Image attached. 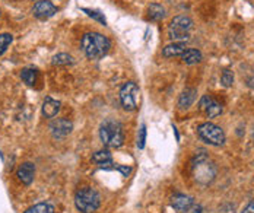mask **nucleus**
Segmentation results:
<instances>
[{
    "label": "nucleus",
    "instance_id": "obj_6",
    "mask_svg": "<svg viewBox=\"0 0 254 213\" xmlns=\"http://www.w3.org/2000/svg\"><path fill=\"white\" fill-rule=\"evenodd\" d=\"M120 103L127 111L137 109L140 103V91L134 82H127L120 89Z\"/></svg>",
    "mask_w": 254,
    "mask_h": 213
},
{
    "label": "nucleus",
    "instance_id": "obj_7",
    "mask_svg": "<svg viewBox=\"0 0 254 213\" xmlns=\"http://www.w3.org/2000/svg\"><path fill=\"white\" fill-rule=\"evenodd\" d=\"M197 133L206 143L213 146H221L225 143V133L224 130L213 124V123H203L197 127Z\"/></svg>",
    "mask_w": 254,
    "mask_h": 213
},
{
    "label": "nucleus",
    "instance_id": "obj_4",
    "mask_svg": "<svg viewBox=\"0 0 254 213\" xmlns=\"http://www.w3.org/2000/svg\"><path fill=\"white\" fill-rule=\"evenodd\" d=\"M101 205V196L92 187H83L76 191L75 206L80 213H94Z\"/></svg>",
    "mask_w": 254,
    "mask_h": 213
},
{
    "label": "nucleus",
    "instance_id": "obj_27",
    "mask_svg": "<svg viewBox=\"0 0 254 213\" xmlns=\"http://www.w3.org/2000/svg\"><path fill=\"white\" fill-rule=\"evenodd\" d=\"M241 213H254V200L253 202H250V203L244 208V211Z\"/></svg>",
    "mask_w": 254,
    "mask_h": 213
},
{
    "label": "nucleus",
    "instance_id": "obj_17",
    "mask_svg": "<svg viewBox=\"0 0 254 213\" xmlns=\"http://www.w3.org/2000/svg\"><path fill=\"white\" fill-rule=\"evenodd\" d=\"M181 58L187 64H196L202 60V53L196 49H187L184 53L181 54Z\"/></svg>",
    "mask_w": 254,
    "mask_h": 213
},
{
    "label": "nucleus",
    "instance_id": "obj_19",
    "mask_svg": "<svg viewBox=\"0 0 254 213\" xmlns=\"http://www.w3.org/2000/svg\"><path fill=\"white\" fill-rule=\"evenodd\" d=\"M37 69H34V67H25L22 72H21V78L22 80L25 82L28 86H34L35 85V82H37Z\"/></svg>",
    "mask_w": 254,
    "mask_h": 213
},
{
    "label": "nucleus",
    "instance_id": "obj_21",
    "mask_svg": "<svg viewBox=\"0 0 254 213\" xmlns=\"http://www.w3.org/2000/svg\"><path fill=\"white\" fill-rule=\"evenodd\" d=\"M54 66H62V64H73L75 63V60H73V57L72 55H69V54L66 53H60L57 54V55H54L53 57V61H51Z\"/></svg>",
    "mask_w": 254,
    "mask_h": 213
},
{
    "label": "nucleus",
    "instance_id": "obj_9",
    "mask_svg": "<svg viewBox=\"0 0 254 213\" xmlns=\"http://www.w3.org/2000/svg\"><path fill=\"white\" fill-rule=\"evenodd\" d=\"M72 129H73V124L67 118H57L50 124V132L56 139L66 137L67 134H70Z\"/></svg>",
    "mask_w": 254,
    "mask_h": 213
},
{
    "label": "nucleus",
    "instance_id": "obj_16",
    "mask_svg": "<svg viewBox=\"0 0 254 213\" xmlns=\"http://www.w3.org/2000/svg\"><path fill=\"white\" fill-rule=\"evenodd\" d=\"M186 50H187L186 43H173V44H168L162 50V54L165 57H176V55H181Z\"/></svg>",
    "mask_w": 254,
    "mask_h": 213
},
{
    "label": "nucleus",
    "instance_id": "obj_26",
    "mask_svg": "<svg viewBox=\"0 0 254 213\" xmlns=\"http://www.w3.org/2000/svg\"><path fill=\"white\" fill-rule=\"evenodd\" d=\"M183 213H203V209H202V206L200 205H196V203H193L186 212Z\"/></svg>",
    "mask_w": 254,
    "mask_h": 213
},
{
    "label": "nucleus",
    "instance_id": "obj_3",
    "mask_svg": "<svg viewBox=\"0 0 254 213\" xmlns=\"http://www.w3.org/2000/svg\"><path fill=\"white\" fill-rule=\"evenodd\" d=\"M193 175L197 183L200 184H209L213 181L216 175V166L212 160L207 158L204 152H200L193 160Z\"/></svg>",
    "mask_w": 254,
    "mask_h": 213
},
{
    "label": "nucleus",
    "instance_id": "obj_13",
    "mask_svg": "<svg viewBox=\"0 0 254 213\" xmlns=\"http://www.w3.org/2000/svg\"><path fill=\"white\" fill-rule=\"evenodd\" d=\"M59 111H60V101H56L51 97H47L43 103V115L46 118H54Z\"/></svg>",
    "mask_w": 254,
    "mask_h": 213
},
{
    "label": "nucleus",
    "instance_id": "obj_22",
    "mask_svg": "<svg viewBox=\"0 0 254 213\" xmlns=\"http://www.w3.org/2000/svg\"><path fill=\"white\" fill-rule=\"evenodd\" d=\"M12 41H13V37L10 34H0V54H3L7 50Z\"/></svg>",
    "mask_w": 254,
    "mask_h": 213
},
{
    "label": "nucleus",
    "instance_id": "obj_14",
    "mask_svg": "<svg viewBox=\"0 0 254 213\" xmlns=\"http://www.w3.org/2000/svg\"><path fill=\"white\" fill-rule=\"evenodd\" d=\"M197 95V91L194 88H187L186 91L181 92L180 98H178V106L181 109H187L189 106H191V104L194 103Z\"/></svg>",
    "mask_w": 254,
    "mask_h": 213
},
{
    "label": "nucleus",
    "instance_id": "obj_24",
    "mask_svg": "<svg viewBox=\"0 0 254 213\" xmlns=\"http://www.w3.org/2000/svg\"><path fill=\"white\" fill-rule=\"evenodd\" d=\"M82 10H83V12H86V13H88V16H91V18L97 19L98 22H101L102 25H105V24H107V21H105L104 15L100 13L98 10H92V9H82Z\"/></svg>",
    "mask_w": 254,
    "mask_h": 213
},
{
    "label": "nucleus",
    "instance_id": "obj_2",
    "mask_svg": "<svg viewBox=\"0 0 254 213\" xmlns=\"http://www.w3.org/2000/svg\"><path fill=\"white\" fill-rule=\"evenodd\" d=\"M100 139L107 148H120L125 143V130L120 121L108 118L100 127Z\"/></svg>",
    "mask_w": 254,
    "mask_h": 213
},
{
    "label": "nucleus",
    "instance_id": "obj_23",
    "mask_svg": "<svg viewBox=\"0 0 254 213\" xmlns=\"http://www.w3.org/2000/svg\"><path fill=\"white\" fill-rule=\"evenodd\" d=\"M221 82H222V85L225 86V88H229V86H232V83H234V73L231 72V70H224L222 72V76H221Z\"/></svg>",
    "mask_w": 254,
    "mask_h": 213
},
{
    "label": "nucleus",
    "instance_id": "obj_8",
    "mask_svg": "<svg viewBox=\"0 0 254 213\" xmlns=\"http://www.w3.org/2000/svg\"><path fill=\"white\" fill-rule=\"evenodd\" d=\"M32 13L35 18L38 19H49L54 13H57V7L51 3L50 0H38L34 7H32Z\"/></svg>",
    "mask_w": 254,
    "mask_h": 213
},
{
    "label": "nucleus",
    "instance_id": "obj_15",
    "mask_svg": "<svg viewBox=\"0 0 254 213\" xmlns=\"http://www.w3.org/2000/svg\"><path fill=\"white\" fill-rule=\"evenodd\" d=\"M92 160L95 163H98L101 168H110L113 165V158H111V154L108 149H102L98 151L92 155Z\"/></svg>",
    "mask_w": 254,
    "mask_h": 213
},
{
    "label": "nucleus",
    "instance_id": "obj_25",
    "mask_svg": "<svg viewBox=\"0 0 254 213\" xmlns=\"http://www.w3.org/2000/svg\"><path fill=\"white\" fill-rule=\"evenodd\" d=\"M145 143H146V127L142 126L140 130H139V137H137V148L139 149H143L145 148Z\"/></svg>",
    "mask_w": 254,
    "mask_h": 213
},
{
    "label": "nucleus",
    "instance_id": "obj_10",
    "mask_svg": "<svg viewBox=\"0 0 254 213\" xmlns=\"http://www.w3.org/2000/svg\"><path fill=\"white\" fill-rule=\"evenodd\" d=\"M199 106H200V109L203 111L209 118H215V117H218V115L222 112V106H221V104H218V103H216L212 97H209V95L202 97Z\"/></svg>",
    "mask_w": 254,
    "mask_h": 213
},
{
    "label": "nucleus",
    "instance_id": "obj_18",
    "mask_svg": "<svg viewBox=\"0 0 254 213\" xmlns=\"http://www.w3.org/2000/svg\"><path fill=\"white\" fill-rule=\"evenodd\" d=\"M148 16H149L151 21H161L165 16V9L158 3H152L148 7Z\"/></svg>",
    "mask_w": 254,
    "mask_h": 213
},
{
    "label": "nucleus",
    "instance_id": "obj_20",
    "mask_svg": "<svg viewBox=\"0 0 254 213\" xmlns=\"http://www.w3.org/2000/svg\"><path fill=\"white\" fill-rule=\"evenodd\" d=\"M25 213H54V208L50 203H37L26 209Z\"/></svg>",
    "mask_w": 254,
    "mask_h": 213
},
{
    "label": "nucleus",
    "instance_id": "obj_12",
    "mask_svg": "<svg viewBox=\"0 0 254 213\" xmlns=\"http://www.w3.org/2000/svg\"><path fill=\"white\" fill-rule=\"evenodd\" d=\"M193 203H194V200H193L190 196H186V194H176V196L173 197V200H171L173 208H174L178 213L186 212Z\"/></svg>",
    "mask_w": 254,
    "mask_h": 213
},
{
    "label": "nucleus",
    "instance_id": "obj_1",
    "mask_svg": "<svg viewBox=\"0 0 254 213\" xmlns=\"http://www.w3.org/2000/svg\"><path fill=\"white\" fill-rule=\"evenodd\" d=\"M82 50L91 60H100L110 50V41L100 32H86L82 37Z\"/></svg>",
    "mask_w": 254,
    "mask_h": 213
},
{
    "label": "nucleus",
    "instance_id": "obj_28",
    "mask_svg": "<svg viewBox=\"0 0 254 213\" xmlns=\"http://www.w3.org/2000/svg\"><path fill=\"white\" fill-rule=\"evenodd\" d=\"M117 169H119V171H122L125 177H127V175L130 174V171H131L130 168H126V166H117Z\"/></svg>",
    "mask_w": 254,
    "mask_h": 213
},
{
    "label": "nucleus",
    "instance_id": "obj_5",
    "mask_svg": "<svg viewBox=\"0 0 254 213\" xmlns=\"http://www.w3.org/2000/svg\"><path fill=\"white\" fill-rule=\"evenodd\" d=\"M193 28V21L186 15L176 16L170 27H168V35L174 43H186L190 40V31Z\"/></svg>",
    "mask_w": 254,
    "mask_h": 213
},
{
    "label": "nucleus",
    "instance_id": "obj_11",
    "mask_svg": "<svg viewBox=\"0 0 254 213\" xmlns=\"http://www.w3.org/2000/svg\"><path fill=\"white\" fill-rule=\"evenodd\" d=\"M34 175H35V166L31 162H25L18 168L16 177L19 178V181L25 186H29L34 181Z\"/></svg>",
    "mask_w": 254,
    "mask_h": 213
}]
</instances>
